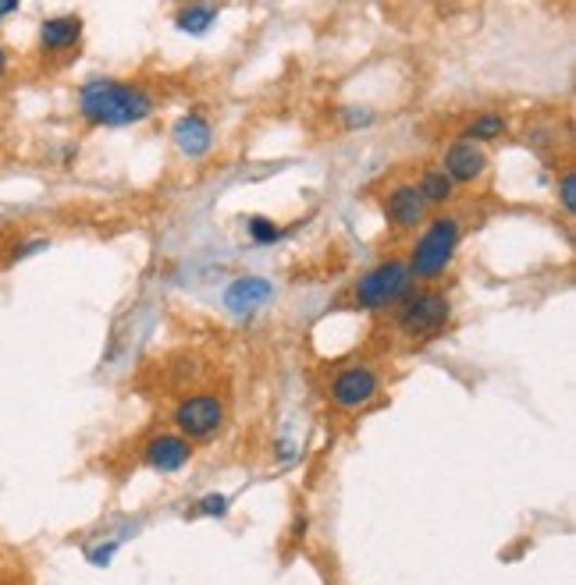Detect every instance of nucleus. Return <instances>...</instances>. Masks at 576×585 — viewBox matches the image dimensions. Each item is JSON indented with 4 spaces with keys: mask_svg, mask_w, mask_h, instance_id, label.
Here are the masks:
<instances>
[{
    "mask_svg": "<svg viewBox=\"0 0 576 585\" xmlns=\"http://www.w3.org/2000/svg\"><path fill=\"white\" fill-rule=\"evenodd\" d=\"M154 92L122 78H89L78 86V114L86 125L125 128L154 114Z\"/></svg>",
    "mask_w": 576,
    "mask_h": 585,
    "instance_id": "1",
    "label": "nucleus"
},
{
    "mask_svg": "<svg viewBox=\"0 0 576 585\" xmlns=\"http://www.w3.org/2000/svg\"><path fill=\"white\" fill-rule=\"evenodd\" d=\"M463 241V227L455 216H434L431 224L424 227V235L413 241V252H409V274L413 281H434L441 277L455 260V249Z\"/></svg>",
    "mask_w": 576,
    "mask_h": 585,
    "instance_id": "2",
    "label": "nucleus"
},
{
    "mask_svg": "<svg viewBox=\"0 0 576 585\" xmlns=\"http://www.w3.org/2000/svg\"><path fill=\"white\" fill-rule=\"evenodd\" d=\"M452 316V302L445 291L424 288V291H409L402 302L395 306V326L413 341H427V337H438L445 331V323Z\"/></svg>",
    "mask_w": 576,
    "mask_h": 585,
    "instance_id": "3",
    "label": "nucleus"
},
{
    "mask_svg": "<svg viewBox=\"0 0 576 585\" xmlns=\"http://www.w3.org/2000/svg\"><path fill=\"white\" fill-rule=\"evenodd\" d=\"M409 291H413V274L406 260L388 256V260L370 266L367 274L356 281L353 298L359 309H388V306H399Z\"/></svg>",
    "mask_w": 576,
    "mask_h": 585,
    "instance_id": "4",
    "label": "nucleus"
},
{
    "mask_svg": "<svg viewBox=\"0 0 576 585\" xmlns=\"http://www.w3.org/2000/svg\"><path fill=\"white\" fill-rule=\"evenodd\" d=\"M224 423V401L218 394H189L175 408V426L182 430L179 437L185 440H207Z\"/></svg>",
    "mask_w": 576,
    "mask_h": 585,
    "instance_id": "5",
    "label": "nucleus"
},
{
    "mask_svg": "<svg viewBox=\"0 0 576 585\" xmlns=\"http://www.w3.org/2000/svg\"><path fill=\"white\" fill-rule=\"evenodd\" d=\"M378 387H381L378 373L364 362H353L331 379V401L339 404L342 412H356V408H364L378 398Z\"/></svg>",
    "mask_w": 576,
    "mask_h": 585,
    "instance_id": "6",
    "label": "nucleus"
},
{
    "mask_svg": "<svg viewBox=\"0 0 576 585\" xmlns=\"http://www.w3.org/2000/svg\"><path fill=\"white\" fill-rule=\"evenodd\" d=\"M449 174L452 185H474L485 178L488 171V153L474 142L466 139H455L449 149H445V167H441Z\"/></svg>",
    "mask_w": 576,
    "mask_h": 585,
    "instance_id": "7",
    "label": "nucleus"
},
{
    "mask_svg": "<svg viewBox=\"0 0 576 585\" xmlns=\"http://www.w3.org/2000/svg\"><path fill=\"white\" fill-rule=\"evenodd\" d=\"M193 458V444L179 437V433H160L150 444L143 447V461L157 472H179L189 465Z\"/></svg>",
    "mask_w": 576,
    "mask_h": 585,
    "instance_id": "8",
    "label": "nucleus"
},
{
    "mask_svg": "<svg viewBox=\"0 0 576 585\" xmlns=\"http://www.w3.org/2000/svg\"><path fill=\"white\" fill-rule=\"evenodd\" d=\"M424 199L417 192V185H395L392 192L384 196V216H388V224H395L399 231H406V227H417L424 221Z\"/></svg>",
    "mask_w": 576,
    "mask_h": 585,
    "instance_id": "9",
    "label": "nucleus"
},
{
    "mask_svg": "<svg viewBox=\"0 0 576 585\" xmlns=\"http://www.w3.org/2000/svg\"><path fill=\"white\" fill-rule=\"evenodd\" d=\"M274 298V284L267 277H238L228 284L224 291V306L235 312V316H246V312L260 309L264 302H271Z\"/></svg>",
    "mask_w": 576,
    "mask_h": 585,
    "instance_id": "10",
    "label": "nucleus"
},
{
    "mask_svg": "<svg viewBox=\"0 0 576 585\" xmlns=\"http://www.w3.org/2000/svg\"><path fill=\"white\" fill-rule=\"evenodd\" d=\"M171 139H175L179 153L204 157V153H210V146H213V128H210V121L204 114H185V117L175 121V128H171Z\"/></svg>",
    "mask_w": 576,
    "mask_h": 585,
    "instance_id": "11",
    "label": "nucleus"
},
{
    "mask_svg": "<svg viewBox=\"0 0 576 585\" xmlns=\"http://www.w3.org/2000/svg\"><path fill=\"white\" fill-rule=\"evenodd\" d=\"M83 39V18L78 15H53L39 25V50L44 53H64Z\"/></svg>",
    "mask_w": 576,
    "mask_h": 585,
    "instance_id": "12",
    "label": "nucleus"
},
{
    "mask_svg": "<svg viewBox=\"0 0 576 585\" xmlns=\"http://www.w3.org/2000/svg\"><path fill=\"white\" fill-rule=\"evenodd\" d=\"M417 192L424 199V207H445V202L452 199V192H455V185L449 182V174L441 167H427L420 174V182H417Z\"/></svg>",
    "mask_w": 576,
    "mask_h": 585,
    "instance_id": "13",
    "label": "nucleus"
},
{
    "mask_svg": "<svg viewBox=\"0 0 576 585\" xmlns=\"http://www.w3.org/2000/svg\"><path fill=\"white\" fill-rule=\"evenodd\" d=\"M213 22H218V8H210V4H189V8L175 11V29L189 33V36H204Z\"/></svg>",
    "mask_w": 576,
    "mask_h": 585,
    "instance_id": "14",
    "label": "nucleus"
},
{
    "mask_svg": "<svg viewBox=\"0 0 576 585\" xmlns=\"http://www.w3.org/2000/svg\"><path fill=\"white\" fill-rule=\"evenodd\" d=\"M505 135V117L502 114H494V111H485V114H477L470 125L463 128V139L466 142H474V146H480V142H491V139H502Z\"/></svg>",
    "mask_w": 576,
    "mask_h": 585,
    "instance_id": "15",
    "label": "nucleus"
},
{
    "mask_svg": "<svg viewBox=\"0 0 576 585\" xmlns=\"http://www.w3.org/2000/svg\"><path fill=\"white\" fill-rule=\"evenodd\" d=\"M246 231H249V238L257 241V245H274V241L285 238V227L274 224L271 216H249Z\"/></svg>",
    "mask_w": 576,
    "mask_h": 585,
    "instance_id": "16",
    "label": "nucleus"
},
{
    "mask_svg": "<svg viewBox=\"0 0 576 585\" xmlns=\"http://www.w3.org/2000/svg\"><path fill=\"white\" fill-rule=\"evenodd\" d=\"M339 121L345 128H364V125H370V121H373V111H370V107H342Z\"/></svg>",
    "mask_w": 576,
    "mask_h": 585,
    "instance_id": "17",
    "label": "nucleus"
},
{
    "mask_svg": "<svg viewBox=\"0 0 576 585\" xmlns=\"http://www.w3.org/2000/svg\"><path fill=\"white\" fill-rule=\"evenodd\" d=\"M559 202H562V210H566V213L576 210V174L573 171H562V178H559Z\"/></svg>",
    "mask_w": 576,
    "mask_h": 585,
    "instance_id": "18",
    "label": "nucleus"
},
{
    "mask_svg": "<svg viewBox=\"0 0 576 585\" xmlns=\"http://www.w3.org/2000/svg\"><path fill=\"white\" fill-rule=\"evenodd\" d=\"M196 511H199V514H210V519H221V514H228V497H221V494H207V497L196 505Z\"/></svg>",
    "mask_w": 576,
    "mask_h": 585,
    "instance_id": "19",
    "label": "nucleus"
},
{
    "mask_svg": "<svg viewBox=\"0 0 576 585\" xmlns=\"http://www.w3.org/2000/svg\"><path fill=\"white\" fill-rule=\"evenodd\" d=\"M114 550H118V543H107V547H97V550H89V564H97V568H107V564H111Z\"/></svg>",
    "mask_w": 576,
    "mask_h": 585,
    "instance_id": "20",
    "label": "nucleus"
},
{
    "mask_svg": "<svg viewBox=\"0 0 576 585\" xmlns=\"http://www.w3.org/2000/svg\"><path fill=\"white\" fill-rule=\"evenodd\" d=\"M39 249H47V241H44V238L25 241V245H19L15 252H11V263H15V260H25V256H33V252H39Z\"/></svg>",
    "mask_w": 576,
    "mask_h": 585,
    "instance_id": "21",
    "label": "nucleus"
},
{
    "mask_svg": "<svg viewBox=\"0 0 576 585\" xmlns=\"http://www.w3.org/2000/svg\"><path fill=\"white\" fill-rule=\"evenodd\" d=\"M15 11H19V0H0V22L11 18Z\"/></svg>",
    "mask_w": 576,
    "mask_h": 585,
    "instance_id": "22",
    "label": "nucleus"
},
{
    "mask_svg": "<svg viewBox=\"0 0 576 585\" xmlns=\"http://www.w3.org/2000/svg\"><path fill=\"white\" fill-rule=\"evenodd\" d=\"M8 64H11V61H8V47H4V43H0V78H4V75H8Z\"/></svg>",
    "mask_w": 576,
    "mask_h": 585,
    "instance_id": "23",
    "label": "nucleus"
}]
</instances>
